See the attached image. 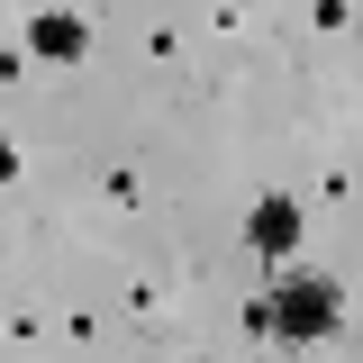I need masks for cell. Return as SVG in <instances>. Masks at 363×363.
Listing matches in <instances>:
<instances>
[{
    "instance_id": "obj_1",
    "label": "cell",
    "mask_w": 363,
    "mask_h": 363,
    "mask_svg": "<svg viewBox=\"0 0 363 363\" xmlns=\"http://www.w3.org/2000/svg\"><path fill=\"white\" fill-rule=\"evenodd\" d=\"M336 318H345V291H336L327 272H281V291H272V336H281V345L336 336Z\"/></svg>"
},
{
    "instance_id": "obj_2",
    "label": "cell",
    "mask_w": 363,
    "mask_h": 363,
    "mask_svg": "<svg viewBox=\"0 0 363 363\" xmlns=\"http://www.w3.org/2000/svg\"><path fill=\"white\" fill-rule=\"evenodd\" d=\"M245 245L281 264V255L300 245V209H291V200H255V218H245Z\"/></svg>"
},
{
    "instance_id": "obj_3",
    "label": "cell",
    "mask_w": 363,
    "mask_h": 363,
    "mask_svg": "<svg viewBox=\"0 0 363 363\" xmlns=\"http://www.w3.org/2000/svg\"><path fill=\"white\" fill-rule=\"evenodd\" d=\"M28 45H37V55H55V64H73V55H82V18H64V9H37V18H28Z\"/></svg>"
}]
</instances>
